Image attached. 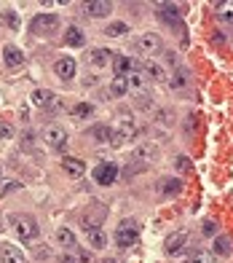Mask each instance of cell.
Listing matches in <instances>:
<instances>
[{"label": "cell", "instance_id": "obj_1", "mask_svg": "<svg viewBox=\"0 0 233 263\" xmlns=\"http://www.w3.org/2000/svg\"><path fill=\"white\" fill-rule=\"evenodd\" d=\"M115 245L129 250V247H137L139 245V223L137 220H123L118 223V229H115Z\"/></svg>", "mask_w": 233, "mask_h": 263}, {"label": "cell", "instance_id": "obj_2", "mask_svg": "<svg viewBox=\"0 0 233 263\" xmlns=\"http://www.w3.org/2000/svg\"><path fill=\"white\" fill-rule=\"evenodd\" d=\"M43 142L49 148H54V151H65L67 148V142H70V137H67V132H65V126H59V124H49V126H43Z\"/></svg>", "mask_w": 233, "mask_h": 263}, {"label": "cell", "instance_id": "obj_3", "mask_svg": "<svg viewBox=\"0 0 233 263\" xmlns=\"http://www.w3.org/2000/svg\"><path fill=\"white\" fill-rule=\"evenodd\" d=\"M91 177H94L99 185H113L115 180H118V166H115L113 161H102V164L94 166Z\"/></svg>", "mask_w": 233, "mask_h": 263}, {"label": "cell", "instance_id": "obj_4", "mask_svg": "<svg viewBox=\"0 0 233 263\" xmlns=\"http://www.w3.org/2000/svg\"><path fill=\"white\" fill-rule=\"evenodd\" d=\"M132 137H137V124L132 121V118H121L118 121V126L113 129V145H123L126 140H132Z\"/></svg>", "mask_w": 233, "mask_h": 263}, {"label": "cell", "instance_id": "obj_5", "mask_svg": "<svg viewBox=\"0 0 233 263\" xmlns=\"http://www.w3.org/2000/svg\"><path fill=\"white\" fill-rule=\"evenodd\" d=\"M54 30H59V16L56 14H40L32 19V32L35 35H51Z\"/></svg>", "mask_w": 233, "mask_h": 263}, {"label": "cell", "instance_id": "obj_6", "mask_svg": "<svg viewBox=\"0 0 233 263\" xmlns=\"http://www.w3.org/2000/svg\"><path fill=\"white\" fill-rule=\"evenodd\" d=\"M38 234H40V229H38V223H35V218H30V215H22V218H16V236H19V239L32 242Z\"/></svg>", "mask_w": 233, "mask_h": 263}, {"label": "cell", "instance_id": "obj_7", "mask_svg": "<svg viewBox=\"0 0 233 263\" xmlns=\"http://www.w3.org/2000/svg\"><path fill=\"white\" fill-rule=\"evenodd\" d=\"M139 49H142L145 54H150V57H156V54L164 51V41H161L158 32H145L142 38H139Z\"/></svg>", "mask_w": 233, "mask_h": 263}, {"label": "cell", "instance_id": "obj_8", "mask_svg": "<svg viewBox=\"0 0 233 263\" xmlns=\"http://www.w3.org/2000/svg\"><path fill=\"white\" fill-rule=\"evenodd\" d=\"M113 70H115V76L126 78V76L137 73L139 65H137V59H132V57H113Z\"/></svg>", "mask_w": 233, "mask_h": 263}, {"label": "cell", "instance_id": "obj_9", "mask_svg": "<svg viewBox=\"0 0 233 263\" xmlns=\"http://www.w3.org/2000/svg\"><path fill=\"white\" fill-rule=\"evenodd\" d=\"M54 73H56V78H62V81L75 78V59H73V57H62V59H56Z\"/></svg>", "mask_w": 233, "mask_h": 263}, {"label": "cell", "instance_id": "obj_10", "mask_svg": "<svg viewBox=\"0 0 233 263\" xmlns=\"http://www.w3.org/2000/svg\"><path fill=\"white\" fill-rule=\"evenodd\" d=\"M62 166H65V172L73 177V180H78V177H83V175H86V161H83V159L65 156V159H62Z\"/></svg>", "mask_w": 233, "mask_h": 263}, {"label": "cell", "instance_id": "obj_11", "mask_svg": "<svg viewBox=\"0 0 233 263\" xmlns=\"http://www.w3.org/2000/svg\"><path fill=\"white\" fill-rule=\"evenodd\" d=\"M83 11L89 16H94V19H104V16H110L113 3H108V0H91V3L83 6Z\"/></svg>", "mask_w": 233, "mask_h": 263}, {"label": "cell", "instance_id": "obj_12", "mask_svg": "<svg viewBox=\"0 0 233 263\" xmlns=\"http://www.w3.org/2000/svg\"><path fill=\"white\" fill-rule=\"evenodd\" d=\"M86 242L94 250H104V247H108V234H104L99 226H89V229H86Z\"/></svg>", "mask_w": 233, "mask_h": 263}, {"label": "cell", "instance_id": "obj_13", "mask_svg": "<svg viewBox=\"0 0 233 263\" xmlns=\"http://www.w3.org/2000/svg\"><path fill=\"white\" fill-rule=\"evenodd\" d=\"M180 191H182V183L177 180V177H161V180H158V194L164 199L166 196H177Z\"/></svg>", "mask_w": 233, "mask_h": 263}, {"label": "cell", "instance_id": "obj_14", "mask_svg": "<svg viewBox=\"0 0 233 263\" xmlns=\"http://www.w3.org/2000/svg\"><path fill=\"white\" fill-rule=\"evenodd\" d=\"M113 62V51L110 49H91L89 51V65L91 67H108Z\"/></svg>", "mask_w": 233, "mask_h": 263}, {"label": "cell", "instance_id": "obj_15", "mask_svg": "<svg viewBox=\"0 0 233 263\" xmlns=\"http://www.w3.org/2000/svg\"><path fill=\"white\" fill-rule=\"evenodd\" d=\"M156 156H158V145H153V142H142V145L134 151V159H137L139 164H145V166L153 161Z\"/></svg>", "mask_w": 233, "mask_h": 263}, {"label": "cell", "instance_id": "obj_16", "mask_svg": "<svg viewBox=\"0 0 233 263\" xmlns=\"http://www.w3.org/2000/svg\"><path fill=\"white\" fill-rule=\"evenodd\" d=\"M185 242H188V231H174L169 239H166V245H164V250L166 253H180V250L185 247Z\"/></svg>", "mask_w": 233, "mask_h": 263}, {"label": "cell", "instance_id": "obj_17", "mask_svg": "<svg viewBox=\"0 0 233 263\" xmlns=\"http://www.w3.org/2000/svg\"><path fill=\"white\" fill-rule=\"evenodd\" d=\"M65 43L73 46V49H80V46H86V35L80 27H67L65 30Z\"/></svg>", "mask_w": 233, "mask_h": 263}, {"label": "cell", "instance_id": "obj_18", "mask_svg": "<svg viewBox=\"0 0 233 263\" xmlns=\"http://www.w3.org/2000/svg\"><path fill=\"white\" fill-rule=\"evenodd\" d=\"M158 16L164 19L166 25H180V11H177V6L161 3V6H158Z\"/></svg>", "mask_w": 233, "mask_h": 263}, {"label": "cell", "instance_id": "obj_19", "mask_svg": "<svg viewBox=\"0 0 233 263\" xmlns=\"http://www.w3.org/2000/svg\"><path fill=\"white\" fill-rule=\"evenodd\" d=\"M233 253V239L230 236H217L215 245H212V255H230Z\"/></svg>", "mask_w": 233, "mask_h": 263}, {"label": "cell", "instance_id": "obj_20", "mask_svg": "<svg viewBox=\"0 0 233 263\" xmlns=\"http://www.w3.org/2000/svg\"><path fill=\"white\" fill-rule=\"evenodd\" d=\"M3 59H6V65L8 67H16V65H22V59H25V54H22L16 46H3Z\"/></svg>", "mask_w": 233, "mask_h": 263}, {"label": "cell", "instance_id": "obj_21", "mask_svg": "<svg viewBox=\"0 0 233 263\" xmlns=\"http://www.w3.org/2000/svg\"><path fill=\"white\" fill-rule=\"evenodd\" d=\"M89 137L94 140V142H108L113 137V129L108 124H97V126H91L89 129Z\"/></svg>", "mask_w": 233, "mask_h": 263}, {"label": "cell", "instance_id": "obj_22", "mask_svg": "<svg viewBox=\"0 0 233 263\" xmlns=\"http://www.w3.org/2000/svg\"><path fill=\"white\" fill-rule=\"evenodd\" d=\"M0 255H3L6 263H27L25 255H22V250H16L14 245H3L0 247Z\"/></svg>", "mask_w": 233, "mask_h": 263}, {"label": "cell", "instance_id": "obj_23", "mask_svg": "<svg viewBox=\"0 0 233 263\" xmlns=\"http://www.w3.org/2000/svg\"><path fill=\"white\" fill-rule=\"evenodd\" d=\"M126 83H129V91L139 94V91L145 89V83H147V76L142 73V70H137V73H132V76H126Z\"/></svg>", "mask_w": 233, "mask_h": 263}, {"label": "cell", "instance_id": "obj_24", "mask_svg": "<svg viewBox=\"0 0 233 263\" xmlns=\"http://www.w3.org/2000/svg\"><path fill=\"white\" fill-rule=\"evenodd\" d=\"M215 16L220 22H225V25H233V3L228 0V3H217L215 6Z\"/></svg>", "mask_w": 233, "mask_h": 263}, {"label": "cell", "instance_id": "obj_25", "mask_svg": "<svg viewBox=\"0 0 233 263\" xmlns=\"http://www.w3.org/2000/svg\"><path fill=\"white\" fill-rule=\"evenodd\" d=\"M166 83H169L172 89H185V86H188V83H190V76H188V70H174V73H172V78H169Z\"/></svg>", "mask_w": 233, "mask_h": 263}, {"label": "cell", "instance_id": "obj_26", "mask_svg": "<svg viewBox=\"0 0 233 263\" xmlns=\"http://www.w3.org/2000/svg\"><path fill=\"white\" fill-rule=\"evenodd\" d=\"M110 94H113V97H123V94H129V83H126V78L115 76L110 81Z\"/></svg>", "mask_w": 233, "mask_h": 263}, {"label": "cell", "instance_id": "obj_27", "mask_svg": "<svg viewBox=\"0 0 233 263\" xmlns=\"http://www.w3.org/2000/svg\"><path fill=\"white\" fill-rule=\"evenodd\" d=\"M126 30H129L126 22H110V25L104 27V35H108V38H121V35H126Z\"/></svg>", "mask_w": 233, "mask_h": 263}, {"label": "cell", "instance_id": "obj_28", "mask_svg": "<svg viewBox=\"0 0 233 263\" xmlns=\"http://www.w3.org/2000/svg\"><path fill=\"white\" fill-rule=\"evenodd\" d=\"M142 73H145L150 81H166V76H164V67H161V65H153V62H147V65L142 67Z\"/></svg>", "mask_w": 233, "mask_h": 263}, {"label": "cell", "instance_id": "obj_29", "mask_svg": "<svg viewBox=\"0 0 233 263\" xmlns=\"http://www.w3.org/2000/svg\"><path fill=\"white\" fill-rule=\"evenodd\" d=\"M51 97H54V91H49V89H35L32 91V102L40 105V107H49Z\"/></svg>", "mask_w": 233, "mask_h": 263}, {"label": "cell", "instance_id": "obj_30", "mask_svg": "<svg viewBox=\"0 0 233 263\" xmlns=\"http://www.w3.org/2000/svg\"><path fill=\"white\" fill-rule=\"evenodd\" d=\"M0 22H3L8 30H19V27H22V22H19V16H16V11H3V14H0Z\"/></svg>", "mask_w": 233, "mask_h": 263}, {"label": "cell", "instance_id": "obj_31", "mask_svg": "<svg viewBox=\"0 0 233 263\" xmlns=\"http://www.w3.org/2000/svg\"><path fill=\"white\" fill-rule=\"evenodd\" d=\"M56 239H59V245L67 247V250L75 247V236H73V231H70V229H59V231H56Z\"/></svg>", "mask_w": 233, "mask_h": 263}, {"label": "cell", "instance_id": "obj_32", "mask_svg": "<svg viewBox=\"0 0 233 263\" xmlns=\"http://www.w3.org/2000/svg\"><path fill=\"white\" fill-rule=\"evenodd\" d=\"M73 116H75V118H89V116H94V105H91V102H78V105L73 107Z\"/></svg>", "mask_w": 233, "mask_h": 263}, {"label": "cell", "instance_id": "obj_33", "mask_svg": "<svg viewBox=\"0 0 233 263\" xmlns=\"http://www.w3.org/2000/svg\"><path fill=\"white\" fill-rule=\"evenodd\" d=\"M185 263H217V260H215L212 253H196L193 258H188Z\"/></svg>", "mask_w": 233, "mask_h": 263}, {"label": "cell", "instance_id": "obj_34", "mask_svg": "<svg viewBox=\"0 0 233 263\" xmlns=\"http://www.w3.org/2000/svg\"><path fill=\"white\" fill-rule=\"evenodd\" d=\"M139 172H145V164H139L137 159H134V164H126V170H123L126 177H134V175H139Z\"/></svg>", "mask_w": 233, "mask_h": 263}, {"label": "cell", "instance_id": "obj_35", "mask_svg": "<svg viewBox=\"0 0 233 263\" xmlns=\"http://www.w3.org/2000/svg\"><path fill=\"white\" fill-rule=\"evenodd\" d=\"M16 132H14V124H8V121H0V140H11Z\"/></svg>", "mask_w": 233, "mask_h": 263}, {"label": "cell", "instance_id": "obj_36", "mask_svg": "<svg viewBox=\"0 0 233 263\" xmlns=\"http://www.w3.org/2000/svg\"><path fill=\"white\" fill-rule=\"evenodd\" d=\"M46 110H51V113H59V110H65V102L59 100V97H56V94H54V97H51V102H49V107H46Z\"/></svg>", "mask_w": 233, "mask_h": 263}, {"label": "cell", "instance_id": "obj_37", "mask_svg": "<svg viewBox=\"0 0 233 263\" xmlns=\"http://www.w3.org/2000/svg\"><path fill=\"white\" fill-rule=\"evenodd\" d=\"M59 263H83V260H80V255H73V253H62V255H59Z\"/></svg>", "mask_w": 233, "mask_h": 263}, {"label": "cell", "instance_id": "obj_38", "mask_svg": "<svg viewBox=\"0 0 233 263\" xmlns=\"http://www.w3.org/2000/svg\"><path fill=\"white\" fill-rule=\"evenodd\" d=\"M215 231H217V223H215V220H206V223H204V234L212 236Z\"/></svg>", "mask_w": 233, "mask_h": 263}, {"label": "cell", "instance_id": "obj_39", "mask_svg": "<svg viewBox=\"0 0 233 263\" xmlns=\"http://www.w3.org/2000/svg\"><path fill=\"white\" fill-rule=\"evenodd\" d=\"M177 166H180L182 172H185V170H190V161H188V156H180V159H177Z\"/></svg>", "mask_w": 233, "mask_h": 263}, {"label": "cell", "instance_id": "obj_40", "mask_svg": "<svg viewBox=\"0 0 233 263\" xmlns=\"http://www.w3.org/2000/svg\"><path fill=\"white\" fill-rule=\"evenodd\" d=\"M102 263H123V260H121V258H104Z\"/></svg>", "mask_w": 233, "mask_h": 263}, {"label": "cell", "instance_id": "obj_41", "mask_svg": "<svg viewBox=\"0 0 233 263\" xmlns=\"http://www.w3.org/2000/svg\"><path fill=\"white\" fill-rule=\"evenodd\" d=\"M0 175H3V172H0Z\"/></svg>", "mask_w": 233, "mask_h": 263}]
</instances>
